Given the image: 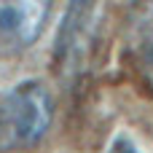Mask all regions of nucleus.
Instances as JSON below:
<instances>
[{"mask_svg": "<svg viewBox=\"0 0 153 153\" xmlns=\"http://www.w3.org/2000/svg\"><path fill=\"white\" fill-rule=\"evenodd\" d=\"M54 121V100L40 81H22L0 100V153L38 145Z\"/></svg>", "mask_w": 153, "mask_h": 153, "instance_id": "f257e3e1", "label": "nucleus"}, {"mask_svg": "<svg viewBox=\"0 0 153 153\" xmlns=\"http://www.w3.org/2000/svg\"><path fill=\"white\" fill-rule=\"evenodd\" d=\"M100 5L102 0H67V11L62 16L56 46H54V65L59 75L75 78L78 70L83 67L89 48H91V35L97 27Z\"/></svg>", "mask_w": 153, "mask_h": 153, "instance_id": "f03ea898", "label": "nucleus"}, {"mask_svg": "<svg viewBox=\"0 0 153 153\" xmlns=\"http://www.w3.org/2000/svg\"><path fill=\"white\" fill-rule=\"evenodd\" d=\"M54 0H0V54L16 56L38 43Z\"/></svg>", "mask_w": 153, "mask_h": 153, "instance_id": "7ed1b4c3", "label": "nucleus"}, {"mask_svg": "<svg viewBox=\"0 0 153 153\" xmlns=\"http://www.w3.org/2000/svg\"><path fill=\"white\" fill-rule=\"evenodd\" d=\"M124 51L134 78L153 94V0H132L124 24Z\"/></svg>", "mask_w": 153, "mask_h": 153, "instance_id": "20e7f679", "label": "nucleus"}, {"mask_svg": "<svg viewBox=\"0 0 153 153\" xmlns=\"http://www.w3.org/2000/svg\"><path fill=\"white\" fill-rule=\"evenodd\" d=\"M108 153H143L129 137H116L110 145H108Z\"/></svg>", "mask_w": 153, "mask_h": 153, "instance_id": "39448f33", "label": "nucleus"}]
</instances>
